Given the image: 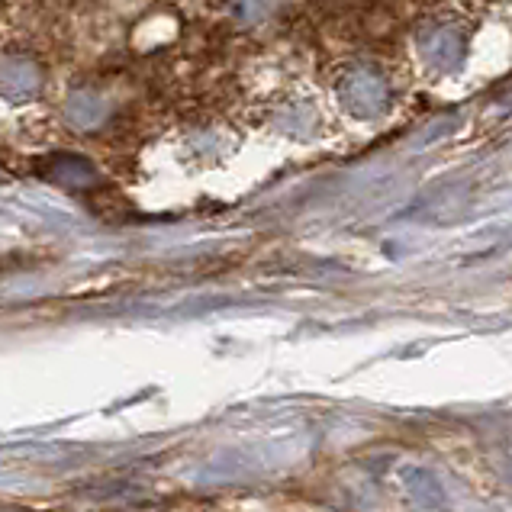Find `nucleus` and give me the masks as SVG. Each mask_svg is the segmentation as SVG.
I'll list each match as a JSON object with an SVG mask.
<instances>
[{
	"instance_id": "f257e3e1",
	"label": "nucleus",
	"mask_w": 512,
	"mask_h": 512,
	"mask_svg": "<svg viewBox=\"0 0 512 512\" xmlns=\"http://www.w3.org/2000/svg\"><path fill=\"white\" fill-rule=\"evenodd\" d=\"M406 496L422 509H442L445 506V490L438 484V477L429 474L426 467H403L400 471Z\"/></svg>"
}]
</instances>
